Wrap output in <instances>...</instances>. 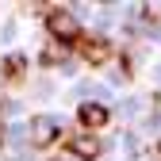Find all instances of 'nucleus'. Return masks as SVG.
<instances>
[{"instance_id": "f257e3e1", "label": "nucleus", "mask_w": 161, "mask_h": 161, "mask_svg": "<svg viewBox=\"0 0 161 161\" xmlns=\"http://www.w3.org/2000/svg\"><path fill=\"white\" fill-rule=\"evenodd\" d=\"M46 27H50V38H58V42H62V46H77L80 42V38H85V35H80V23H77V15L69 12V8H50V15H46Z\"/></svg>"}, {"instance_id": "f03ea898", "label": "nucleus", "mask_w": 161, "mask_h": 161, "mask_svg": "<svg viewBox=\"0 0 161 161\" xmlns=\"http://www.w3.org/2000/svg\"><path fill=\"white\" fill-rule=\"evenodd\" d=\"M73 50H77L80 62L92 65V69H100V65H108V62H111V42H108V38H100V35H85Z\"/></svg>"}, {"instance_id": "7ed1b4c3", "label": "nucleus", "mask_w": 161, "mask_h": 161, "mask_svg": "<svg viewBox=\"0 0 161 161\" xmlns=\"http://www.w3.org/2000/svg\"><path fill=\"white\" fill-rule=\"evenodd\" d=\"M65 150H69L73 157H80V161H96L100 153H104V142H100V134L80 130V134H73L69 142H65Z\"/></svg>"}, {"instance_id": "20e7f679", "label": "nucleus", "mask_w": 161, "mask_h": 161, "mask_svg": "<svg viewBox=\"0 0 161 161\" xmlns=\"http://www.w3.org/2000/svg\"><path fill=\"white\" fill-rule=\"evenodd\" d=\"M77 123H80V130L96 134V130H104V127L111 123V111H108L104 104H80V108H77Z\"/></svg>"}, {"instance_id": "39448f33", "label": "nucleus", "mask_w": 161, "mask_h": 161, "mask_svg": "<svg viewBox=\"0 0 161 161\" xmlns=\"http://www.w3.org/2000/svg\"><path fill=\"white\" fill-rule=\"evenodd\" d=\"M23 69H27V62L15 58V54H8L4 62H0V77H4V80H23Z\"/></svg>"}, {"instance_id": "423d86ee", "label": "nucleus", "mask_w": 161, "mask_h": 161, "mask_svg": "<svg viewBox=\"0 0 161 161\" xmlns=\"http://www.w3.org/2000/svg\"><path fill=\"white\" fill-rule=\"evenodd\" d=\"M54 138H58V127L38 119V123H35V134H31V142H35V146H46V142H54Z\"/></svg>"}, {"instance_id": "0eeeda50", "label": "nucleus", "mask_w": 161, "mask_h": 161, "mask_svg": "<svg viewBox=\"0 0 161 161\" xmlns=\"http://www.w3.org/2000/svg\"><path fill=\"white\" fill-rule=\"evenodd\" d=\"M62 58H65V50H62V46H54V50L46 46V50H42V65H58Z\"/></svg>"}, {"instance_id": "6e6552de", "label": "nucleus", "mask_w": 161, "mask_h": 161, "mask_svg": "<svg viewBox=\"0 0 161 161\" xmlns=\"http://www.w3.org/2000/svg\"><path fill=\"white\" fill-rule=\"evenodd\" d=\"M0 146H4V127H0Z\"/></svg>"}, {"instance_id": "1a4fd4ad", "label": "nucleus", "mask_w": 161, "mask_h": 161, "mask_svg": "<svg viewBox=\"0 0 161 161\" xmlns=\"http://www.w3.org/2000/svg\"><path fill=\"white\" fill-rule=\"evenodd\" d=\"M50 161H58V157H50Z\"/></svg>"}]
</instances>
